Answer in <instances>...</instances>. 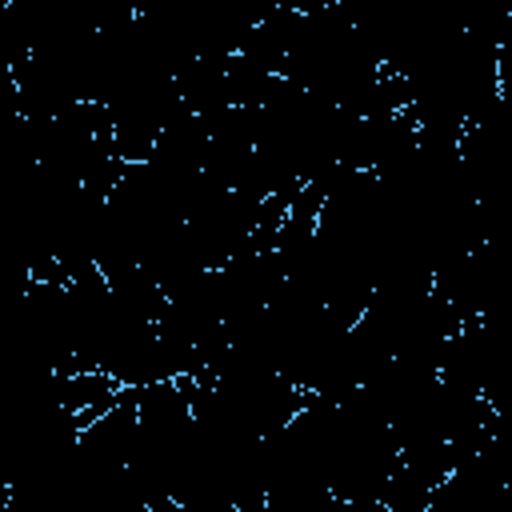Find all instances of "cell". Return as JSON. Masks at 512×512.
I'll return each mask as SVG.
<instances>
[{
	"label": "cell",
	"instance_id": "1",
	"mask_svg": "<svg viewBox=\"0 0 512 512\" xmlns=\"http://www.w3.org/2000/svg\"><path fill=\"white\" fill-rule=\"evenodd\" d=\"M340 512H388V504L376 496H356V500H340Z\"/></svg>",
	"mask_w": 512,
	"mask_h": 512
}]
</instances>
